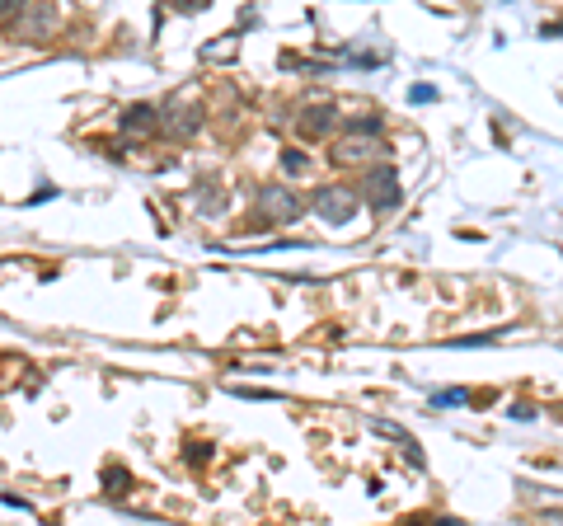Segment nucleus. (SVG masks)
Returning a JSON list of instances; mask_svg holds the SVG:
<instances>
[{"label":"nucleus","mask_w":563,"mask_h":526,"mask_svg":"<svg viewBox=\"0 0 563 526\" xmlns=\"http://www.w3.org/2000/svg\"><path fill=\"white\" fill-rule=\"evenodd\" d=\"M362 198L371 202V207H395L399 202V179H395V170L390 165H371V170L362 174Z\"/></svg>","instance_id":"3"},{"label":"nucleus","mask_w":563,"mask_h":526,"mask_svg":"<svg viewBox=\"0 0 563 526\" xmlns=\"http://www.w3.org/2000/svg\"><path fill=\"white\" fill-rule=\"evenodd\" d=\"M301 137H329V132H334V104H305L301 109Z\"/></svg>","instance_id":"6"},{"label":"nucleus","mask_w":563,"mask_h":526,"mask_svg":"<svg viewBox=\"0 0 563 526\" xmlns=\"http://www.w3.org/2000/svg\"><path fill=\"white\" fill-rule=\"evenodd\" d=\"M287 170L291 174H305V170H310V160H305L301 151H287Z\"/></svg>","instance_id":"8"},{"label":"nucleus","mask_w":563,"mask_h":526,"mask_svg":"<svg viewBox=\"0 0 563 526\" xmlns=\"http://www.w3.org/2000/svg\"><path fill=\"white\" fill-rule=\"evenodd\" d=\"M305 212V202L296 198V193H291V188H263L259 193V217L263 221H296Z\"/></svg>","instance_id":"4"},{"label":"nucleus","mask_w":563,"mask_h":526,"mask_svg":"<svg viewBox=\"0 0 563 526\" xmlns=\"http://www.w3.org/2000/svg\"><path fill=\"white\" fill-rule=\"evenodd\" d=\"M10 29L19 38L38 43V38H47V33L57 29V5H19L15 15H10Z\"/></svg>","instance_id":"1"},{"label":"nucleus","mask_w":563,"mask_h":526,"mask_svg":"<svg viewBox=\"0 0 563 526\" xmlns=\"http://www.w3.org/2000/svg\"><path fill=\"white\" fill-rule=\"evenodd\" d=\"M155 127H160V123H155V109H151V104H137V109L122 113V132H127V137H151Z\"/></svg>","instance_id":"7"},{"label":"nucleus","mask_w":563,"mask_h":526,"mask_svg":"<svg viewBox=\"0 0 563 526\" xmlns=\"http://www.w3.org/2000/svg\"><path fill=\"white\" fill-rule=\"evenodd\" d=\"M371 155H385V146L376 137H343L334 146V160L338 165H366Z\"/></svg>","instance_id":"5"},{"label":"nucleus","mask_w":563,"mask_h":526,"mask_svg":"<svg viewBox=\"0 0 563 526\" xmlns=\"http://www.w3.org/2000/svg\"><path fill=\"white\" fill-rule=\"evenodd\" d=\"M357 207H362V198L352 193V188H320V198H315V212H320L329 226H348L352 217H357Z\"/></svg>","instance_id":"2"}]
</instances>
